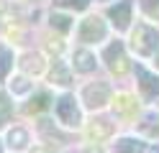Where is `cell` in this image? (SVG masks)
<instances>
[{
	"label": "cell",
	"mask_w": 159,
	"mask_h": 153,
	"mask_svg": "<svg viewBox=\"0 0 159 153\" xmlns=\"http://www.w3.org/2000/svg\"><path fill=\"white\" fill-rule=\"evenodd\" d=\"M11 66H13V51L5 44H0V79H5L11 74Z\"/></svg>",
	"instance_id": "12"
},
{
	"label": "cell",
	"mask_w": 159,
	"mask_h": 153,
	"mask_svg": "<svg viewBox=\"0 0 159 153\" xmlns=\"http://www.w3.org/2000/svg\"><path fill=\"white\" fill-rule=\"evenodd\" d=\"M136 77H139V89L144 92L146 100L159 97V77H157V74L146 71L144 66H136Z\"/></svg>",
	"instance_id": "6"
},
{
	"label": "cell",
	"mask_w": 159,
	"mask_h": 153,
	"mask_svg": "<svg viewBox=\"0 0 159 153\" xmlns=\"http://www.w3.org/2000/svg\"><path fill=\"white\" fill-rule=\"evenodd\" d=\"M146 151V146L139 138H121L113 146V153H144Z\"/></svg>",
	"instance_id": "8"
},
{
	"label": "cell",
	"mask_w": 159,
	"mask_h": 153,
	"mask_svg": "<svg viewBox=\"0 0 159 153\" xmlns=\"http://www.w3.org/2000/svg\"><path fill=\"white\" fill-rule=\"evenodd\" d=\"M21 66L28 71V74H31V71H34V74H39V71L44 69V61H41V56H39V54H26Z\"/></svg>",
	"instance_id": "15"
},
{
	"label": "cell",
	"mask_w": 159,
	"mask_h": 153,
	"mask_svg": "<svg viewBox=\"0 0 159 153\" xmlns=\"http://www.w3.org/2000/svg\"><path fill=\"white\" fill-rule=\"evenodd\" d=\"M82 100H85V105L95 110V107H103L108 100H111V87L103 84V82H98V84H90V87H85L82 89Z\"/></svg>",
	"instance_id": "5"
},
{
	"label": "cell",
	"mask_w": 159,
	"mask_h": 153,
	"mask_svg": "<svg viewBox=\"0 0 159 153\" xmlns=\"http://www.w3.org/2000/svg\"><path fill=\"white\" fill-rule=\"evenodd\" d=\"M103 3H108V0H103Z\"/></svg>",
	"instance_id": "26"
},
{
	"label": "cell",
	"mask_w": 159,
	"mask_h": 153,
	"mask_svg": "<svg viewBox=\"0 0 159 153\" xmlns=\"http://www.w3.org/2000/svg\"><path fill=\"white\" fill-rule=\"evenodd\" d=\"M59 8H69V10H85L90 0H54Z\"/></svg>",
	"instance_id": "18"
},
{
	"label": "cell",
	"mask_w": 159,
	"mask_h": 153,
	"mask_svg": "<svg viewBox=\"0 0 159 153\" xmlns=\"http://www.w3.org/2000/svg\"><path fill=\"white\" fill-rule=\"evenodd\" d=\"M26 143H28L26 130H21V128H13L11 133H8V146H11V148H23Z\"/></svg>",
	"instance_id": "16"
},
{
	"label": "cell",
	"mask_w": 159,
	"mask_h": 153,
	"mask_svg": "<svg viewBox=\"0 0 159 153\" xmlns=\"http://www.w3.org/2000/svg\"><path fill=\"white\" fill-rule=\"evenodd\" d=\"M113 110L118 112V115H134L136 112V102H134V97L131 95H118L116 97V102H113Z\"/></svg>",
	"instance_id": "11"
},
{
	"label": "cell",
	"mask_w": 159,
	"mask_h": 153,
	"mask_svg": "<svg viewBox=\"0 0 159 153\" xmlns=\"http://www.w3.org/2000/svg\"><path fill=\"white\" fill-rule=\"evenodd\" d=\"M57 117L62 120L67 128H80L82 125V112H80L72 95H64V97L57 100Z\"/></svg>",
	"instance_id": "2"
},
{
	"label": "cell",
	"mask_w": 159,
	"mask_h": 153,
	"mask_svg": "<svg viewBox=\"0 0 159 153\" xmlns=\"http://www.w3.org/2000/svg\"><path fill=\"white\" fill-rule=\"evenodd\" d=\"M131 8H134L131 0H121L118 5L111 8V18H113V23H116L118 31H126V28H128V20H131Z\"/></svg>",
	"instance_id": "7"
},
{
	"label": "cell",
	"mask_w": 159,
	"mask_h": 153,
	"mask_svg": "<svg viewBox=\"0 0 159 153\" xmlns=\"http://www.w3.org/2000/svg\"><path fill=\"white\" fill-rule=\"evenodd\" d=\"M149 153H159V148H152V151H149Z\"/></svg>",
	"instance_id": "24"
},
{
	"label": "cell",
	"mask_w": 159,
	"mask_h": 153,
	"mask_svg": "<svg viewBox=\"0 0 159 153\" xmlns=\"http://www.w3.org/2000/svg\"><path fill=\"white\" fill-rule=\"evenodd\" d=\"M103 59H105V64L111 66V71H116V74H126V71L131 69L128 66V59L123 56V44L121 41H113V44L103 51Z\"/></svg>",
	"instance_id": "4"
},
{
	"label": "cell",
	"mask_w": 159,
	"mask_h": 153,
	"mask_svg": "<svg viewBox=\"0 0 159 153\" xmlns=\"http://www.w3.org/2000/svg\"><path fill=\"white\" fill-rule=\"evenodd\" d=\"M69 20H72L69 15H62V13H52V26H54V28H59V31H69V26H72Z\"/></svg>",
	"instance_id": "19"
},
{
	"label": "cell",
	"mask_w": 159,
	"mask_h": 153,
	"mask_svg": "<svg viewBox=\"0 0 159 153\" xmlns=\"http://www.w3.org/2000/svg\"><path fill=\"white\" fill-rule=\"evenodd\" d=\"M46 107H49V95H46V92H39V95H34L31 102L26 105V112H41Z\"/></svg>",
	"instance_id": "14"
},
{
	"label": "cell",
	"mask_w": 159,
	"mask_h": 153,
	"mask_svg": "<svg viewBox=\"0 0 159 153\" xmlns=\"http://www.w3.org/2000/svg\"><path fill=\"white\" fill-rule=\"evenodd\" d=\"M131 46H134L136 54H141V56L154 54L157 46H159V31H157V28H152L149 23H139V26H136V31H134Z\"/></svg>",
	"instance_id": "1"
},
{
	"label": "cell",
	"mask_w": 159,
	"mask_h": 153,
	"mask_svg": "<svg viewBox=\"0 0 159 153\" xmlns=\"http://www.w3.org/2000/svg\"><path fill=\"white\" fill-rule=\"evenodd\" d=\"M34 153H52V151H46V148H36Z\"/></svg>",
	"instance_id": "22"
},
{
	"label": "cell",
	"mask_w": 159,
	"mask_h": 153,
	"mask_svg": "<svg viewBox=\"0 0 159 153\" xmlns=\"http://www.w3.org/2000/svg\"><path fill=\"white\" fill-rule=\"evenodd\" d=\"M75 69L82 71V74L93 71L95 69V56L90 54V51H75Z\"/></svg>",
	"instance_id": "10"
},
{
	"label": "cell",
	"mask_w": 159,
	"mask_h": 153,
	"mask_svg": "<svg viewBox=\"0 0 159 153\" xmlns=\"http://www.w3.org/2000/svg\"><path fill=\"white\" fill-rule=\"evenodd\" d=\"M52 82L59 84V87H67V84H69V71H67V66L62 64V61H57V64H54V69H52Z\"/></svg>",
	"instance_id": "13"
},
{
	"label": "cell",
	"mask_w": 159,
	"mask_h": 153,
	"mask_svg": "<svg viewBox=\"0 0 159 153\" xmlns=\"http://www.w3.org/2000/svg\"><path fill=\"white\" fill-rule=\"evenodd\" d=\"M11 92L13 95H28V92H31V82H28L26 77H16L11 82Z\"/></svg>",
	"instance_id": "17"
},
{
	"label": "cell",
	"mask_w": 159,
	"mask_h": 153,
	"mask_svg": "<svg viewBox=\"0 0 159 153\" xmlns=\"http://www.w3.org/2000/svg\"><path fill=\"white\" fill-rule=\"evenodd\" d=\"M141 8L149 18H159V0H141Z\"/></svg>",
	"instance_id": "20"
},
{
	"label": "cell",
	"mask_w": 159,
	"mask_h": 153,
	"mask_svg": "<svg viewBox=\"0 0 159 153\" xmlns=\"http://www.w3.org/2000/svg\"><path fill=\"white\" fill-rule=\"evenodd\" d=\"M85 153H103L100 148H95V146H90V148H85Z\"/></svg>",
	"instance_id": "21"
},
{
	"label": "cell",
	"mask_w": 159,
	"mask_h": 153,
	"mask_svg": "<svg viewBox=\"0 0 159 153\" xmlns=\"http://www.w3.org/2000/svg\"><path fill=\"white\" fill-rule=\"evenodd\" d=\"M108 33L105 23L98 15H90L82 20V26H80V41H85V44H95V41H103Z\"/></svg>",
	"instance_id": "3"
},
{
	"label": "cell",
	"mask_w": 159,
	"mask_h": 153,
	"mask_svg": "<svg viewBox=\"0 0 159 153\" xmlns=\"http://www.w3.org/2000/svg\"><path fill=\"white\" fill-rule=\"evenodd\" d=\"M111 133H113V125H111L108 120H95L93 125L87 128V135H90L95 143H98V140H105L108 135H111Z\"/></svg>",
	"instance_id": "9"
},
{
	"label": "cell",
	"mask_w": 159,
	"mask_h": 153,
	"mask_svg": "<svg viewBox=\"0 0 159 153\" xmlns=\"http://www.w3.org/2000/svg\"><path fill=\"white\" fill-rule=\"evenodd\" d=\"M0 125H3V120H0Z\"/></svg>",
	"instance_id": "25"
},
{
	"label": "cell",
	"mask_w": 159,
	"mask_h": 153,
	"mask_svg": "<svg viewBox=\"0 0 159 153\" xmlns=\"http://www.w3.org/2000/svg\"><path fill=\"white\" fill-rule=\"evenodd\" d=\"M154 64H157V66H159V54H157V59H154Z\"/></svg>",
	"instance_id": "23"
}]
</instances>
